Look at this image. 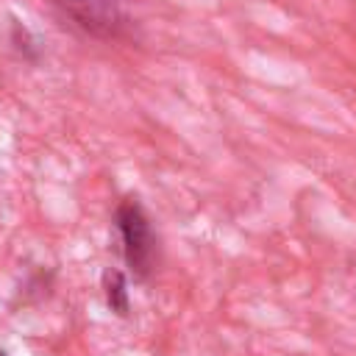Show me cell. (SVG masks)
Segmentation results:
<instances>
[{
	"instance_id": "cell-4",
	"label": "cell",
	"mask_w": 356,
	"mask_h": 356,
	"mask_svg": "<svg viewBox=\"0 0 356 356\" xmlns=\"http://www.w3.org/2000/svg\"><path fill=\"white\" fill-rule=\"evenodd\" d=\"M11 44L17 47V53L28 61H36L39 58V39L19 22V19H11Z\"/></svg>"
},
{
	"instance_id": "cell-5",
	"label": "cell",
	"mask_w": 356,
	"mask_h": 356,
	"mask_svg": "<svg viewBox=\"0 0 356 356\" xmlns=\"http://www.w3.org/2000/svg\"><path fill=\"white\" fill-rule=\"evenodd\" d=\"M0 356H6V353H3V350H0Z\"/></svg>"
},
{
	"instance_id": "cell-1",
	"label": "cell",
	"mask_w": 356,
	"mask_h": 356,
	"mask_svg": "<svg viewBox=\"0 0 356 356\" xmlns=\"http://www.w3.org/2000/svg\"><path fill=\"white\" fill-rule=\"evenodd\" d=\"M50 6L95 39H125L134 31L128 0H50Z\"/></svg>"
},
{
	"instance_id": "cell-3",
	"label": "cell",
	"mask_w": 356,
	"mask_h": 356,
	"mask_svg": "<svg viewBox=\"0 0 356 356\" xmlns=\"http://www.w3.org/2000/svg\"><path fill=\"white\" fill-rule=\"evenodd\" d=\"M103 286H106V303H108V309L114 314L125 317L128 314V284H125V275L120 270H106Z\"/></svg>"
},
{
	"instance_id": "cell-2",
	"label": "cell",
	"mask_w": 356,
	"mask_h": 356,
	"mask_svg": "<svg viewBox=\"0 0 356 356\" xmlns=\"http://www.w3.org/2000/svg\"><path fill=\"white\" fill-rule=\"evenodd\" d=\"M114 222H117V231L122 239L125 264L131 267V273L136 278H147L153 270V261H156V236H153L145 209L134 197H125L114 211Z\"/></svg>"
}]
</instances>
